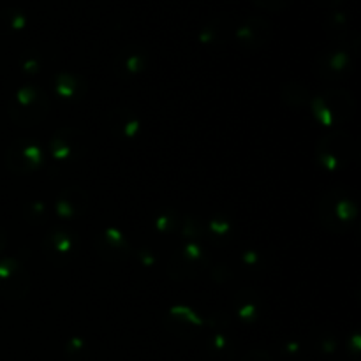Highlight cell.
<instances>
[{"instance_id": "1", "label": "cell", "mask_w": 361, "mask_h": 361, "mask_svg": "<svg viewBox=\"0 0 361 361\" xmlns=\"http://www.w3.org/2000/svg\"><path fill=\"white\" fill-rule=\"evenodd\" d=\"M259 7L268 11H279V9H284L286 6L289 4V0H254Z\"/></svg>"}, {"instance_id": "2", "label": "cell", "mask_w": 361, "mask_h": 361, "mask_svg": "<svg viewBox=\"0 0 361 361\" xmlns=\"http://www.w3.org/2000/svg\"><path fill=\"white\" fill-rule=\"evenodd\" d=\"M317 2L324 4V6H334V4H338L341 0H317Z\"/></svg>"}]
</instances>
